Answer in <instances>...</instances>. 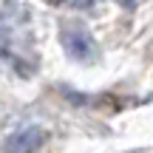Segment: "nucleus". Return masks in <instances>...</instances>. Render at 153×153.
Wrapping results in <instances>:
<instances>
[{
  "mask_svg": "<svg viewBox=\"0 0 153 153\" xmlns=\"http://www.w3.org/2000/svg\"><path fill=\"white\" fill-rule=\"evenodd\" d=\"M0 60L11 62V68L23 76H31L37 68V54L28 34V11H23L17 0H9L6 9H0Z\"/></svg>",
  "mask_w": 153,
  "mask_h": 153,
  "instance_id": "obj_1",
  "label": "nucleus"
},
{
  "mask_svg": "<svg viewBox=\"0 0 153 153\" xmlns=\"http://www.w3.org/2000/svg\"><path fill=\"white\" fill-rule=\"evenodd\" d=\"M60 43L71 60L76 62H97L99 60V45L97 37L88 31V26H82L79 20H62L60 23Z\"/></svg>",
  "mask_w": 153,
  "mask_h": 153,
  "instance_id": "obj_2",
  "label": "nucleus"
},
{
  "mask_svg": "<svg viewBox=\"0 0 153 153\" xmlns=\"http://www.w3.org/2000/svg\"><path fill=\"white\" fill-rule=\"evenodd\" d=\"M45 142V131L40 125H28V128H20L14 131L9 139H6V153H37Z\"/></svg>",
  "mask_w": 153,
  "mask_h": 153,
  "instance_id": "obj_3",
  "label": "nucleus"
},
{
  "mask_svg": "<svg viewBox=\"0 0 153 153\" xmlns=\"http://www.w3.org/2000/svg\"><path fill=\"white\" fill-rule=\"evenodd\" d=\"M116 3H119V6H125V9H136L142 0H116Z\"/></svg>",
  "mask_w": 153,
  "mask_h": 153,
  "instance_id": "obj_4",
  "label": "nucleus"
},
{
  "mask_svg": "<svg viewBox=\"0 0 153 153\" xmlns=\"http://www.w3.org/2000/svg\"><path fill=\"white\" fill-rule=\"evenodd\" d=\"M45 3H51V6H62V3H68V0H45Z\"/></svg>",
  "mask_w": 153,
  "mask_h": 153,
  "instance_id": "obj_5",
  "label": "nucleus"
}]
</instances>
